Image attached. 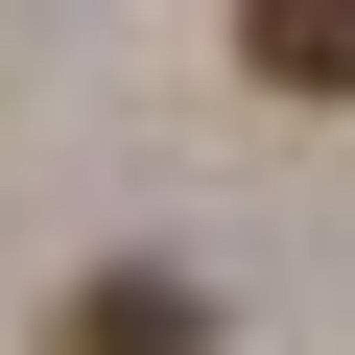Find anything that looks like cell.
Listing matches in <instances>:
<instances>
[{"label":"cell","instance_id":"cell-2","mask_svg":"<svg viewBox=\"0 0 355 355\" xmlns=\"http://www.w3.org/2000/svg\"><path fill=\"white\" fill-rule=\"evenodd\" d=\"M237 71L261 95H355V0H237Z\"/></svg>","mask_w":355,"mask_h":355},{"label":"cell","instance_id":"cell-1","mask_svg":"<svg viewBox=\"0 0 355 355\" xmlns=\"http://www.w3.org/2000/svg\"><path fill=\"white\" fill-rule=\"evenodd\" d=\"M48 355H214V308L166 284V261H95V284L48 308Z\"/></svg>","mask_w":355,"mask_h":355}]
</instances>
